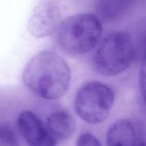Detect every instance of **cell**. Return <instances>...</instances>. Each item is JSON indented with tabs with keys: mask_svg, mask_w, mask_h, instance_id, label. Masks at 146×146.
I'll use <instances>...</instances> for the list:
<instances>
[{
	"mask_svg": "<svg viewBox=\"0 0 146 146\" xmlns=\"http://www.w3.org/2000/svg\"><path fill=\"white\" fill-rule=\"evenodd\" d=\"M26 87L38 97L48 100L62 97L71 82V71L66 62L57 52L44 50L27 63L22 72Z\"/></svg>",
	"mask_w": 146,
	"mask_h": 146,
	"instance_id": "obj_1",
	"label": "cell"
},
{
	"mask_svg": "<svg viewBox=\"0 0 146 146\" xmlns=\"http://www.w3.org/2000/svg\"><path fill=\"white\" fill-rule=\"evenodd\" d=\"M56 31V43L63 52L73 56L83 55L99 42L102 22L96 14L80 13L64 19Z\"/></svg>",
	"mask_w": 146,
	"mask_h": 146,
	"instance_id": "obj_2",
	"label": "cell"
},
{
	"mask_svg": "<svg viewBox=\"0 0 146 146\" xmlns=\"http://www.w3.org/2000/svg\"><path fill=\"white\" fill-rule=\"evenodd\" d=\"M135 48L131 35L117 31L104 38L94 52L93 66L97 72L113 77L126 71L133 62Z\"/></svg>",
	"mask_w": 146,
	"mask_h": 146,
	"instance_id": "obj_3",
	"label": "cell"
},
{
	"mask_svg": "<svg viewBox=\"0 0 146 146\" xmlns=\"http://www.w3.org/2000/svg\"><path fill=\"white\" fill-rule=\"evenodd\" d=\"M115 100L113 89L104 83L91 81L77 92L75 110L80 117L89 124H99L108 118Z\"/></svg>",
	"mask_w": 146,
	"mask_h": 146,
	"instance_id": "obj_4",
	"label": "cell"
},
{
	"mask_svg": "<svg viewBox=\"0 0 146 146\" xmlns=\"http://www.w3.org/2000/svg\"><path fill=\"white\" fill-rule=\"evenodd\" d=\"M59 8L49 1H41L35 6L30 16L27 28L30 34L41 38L55 32L61 23Z\"/></svg>",
	"mask_w": 146,
	"mask_h": 146,
	"instance_id": "obj_5",
	"label": "cell"
},
{
	"mask_svg": "<svg viewBox=\"0 0 146 146\" xmlns=\"http://www.w3.org/2000/svg\"><path fill=\"white\" fill-rule=\"evenodd\" d=\"M106 141L108 146H145V128L134 119H119L108 128Z\"/></svg>",
	"mask_w": 146,
	"mask_h": 146,
	"instance_id": "obj_6",
	"label": "cell"
},
{
	"mask_svg": "<svg viewBox=\"0 0 146 146\" xmlns=\"http://www.w3.org/2000/svg\"><path fill=\"white\" fill-rule=\"evenodd\" d=\"M19 131L28 146H56L45 123L34 113L21 112L17 117Z\"/></svg>",
	"mask_w": 146,
	"mask_h": 146,
	"instance_id": "obj_7",
	"label": "cell"
},
{
	"mask_svg": "<svg viewBox=\"0 0 146 146\" xmlns=\"http://www.w3.org/2000/svg\"><path fill=\"white\" fill-rule=\"evenodd\" d=\"M45 125L56 143L68 140L76 130V122L73 116L65 110L51 113L47 117Z\"/></svg>",
	"mask_w": 146,
	"mask_h": 146,
	"instance_id": "obj_8",
	"label": "cell"
},
{
	"mask_svg": "<svg viewBox=\"0 0 146 146\" xmlns=\"http://www.w3.org/2000/svg\"><path fill=\"white\" fill-rule=\"evenodd\" d=\"M134 0H100L96 16L101 21L113 22L127 14Z\"/></svg>",
	"mask_w": 146,
	"mask_h": 146,
	"instance_id": "obj_9",
	"label": "cell"
},
{
	"mask_svg": "<svg viewBox=\"0 0 146 146\" xmlns=\"http://www.w3.org/2000/svg\"><path fill=\"white\" fill-rule=\"evenodd\" d=\"M0 144L3 146H20L16 132L9 123H0Z\"/></svg>",
	"mask_w": 146,
	"mask_h": 146,
	"instance_id": "obj_10",
	"label": "cell"
},
{
	"mask_svg": "<svg viewBox=\"0 0 146 146\" xmlns=\"http://www.w3.org/2000/svg\"><path fill=\"white\" fill-rule=\"evenodd\" d=\"M76 146H102V145L94 135L90 133H85L78 137Z\"/></svg>",
	"mask_w": 146,
	"mask_h": 146,
	"instance_id": "obj_11",
	"label": "cell"
},
{
	"mask_svg": "<svg viewBox=\"0 0 146 146\" xmlns=\"http://www.w3.org/2000/svg\"><path fill=\"white\" fill-rule=\"evenodd\" d=\"M145 64H143L142 67L140 69L139 72V80H140V85H141V88L142 90L143 93L144 94L145 92Z\"/></svg>",
	"mask_w": 146,
	"mask_h": 146,
	"instance_id": "obj_12",
	"label": "cell"
}]
</instances>
